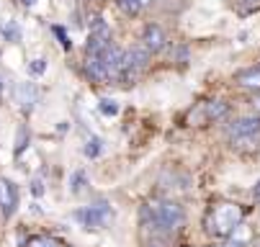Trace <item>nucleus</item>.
<instances>
[{
    "mask_svg": "<svg viewBox=\"0 0 260 247\" xmlns=\"http://www.w3.org/2000/svg\"><path fill=\"white\" fill-rule=\"evenodd\" d=\"M85 75L90 78V83H98V85L111 83L106 67H103V62H101V57H88V59H85Z\"/></svg>",
    "mask_w": 260,
    "mask_h": 247,
    "instance_id": "9",
    "label": "nucleus"
},
{
    "mask_svg": "<svg viewBox=\"0 0 260 247\" xmlns=\"http://www.w3.org/2000/svg\"><path fill=\"white\" fill-rule=\"evenodd\" d=\"M47 69V59H34V64H31V73L34 75H42Z\"/></svg>",
    "mask_w": 260,
    "mask_h": 247,
    "instance_id": "21",
    "label": "nucleus"
},
{
    "mask_svg": "<svg viewBox=\"0 0 260 247\" xmlns=\"http://www.w3.org/2000/svg\"><path fill=\"white\" fill-rule=\"evenodd\" d=\"M204 111H206V119H224L227 116V111H230V105L224 103V100H211V103H206L204 105Z\"/></svg>",
    "mask_w": 260,
    "mask_h": 247,
    "instance_id": "12",
    "label": "nucleus"
},
{
    "mask_svg": "<svg viewBox=\"0 0 260 247\" xmlns=\"http://www.w3.org/2000/svg\"><path fill=\"white\" fill-rule=\"evenodd\" d=\"M209 247H216V244H209Z\"/></svg>",
    "mask_w": 260,
    "mask_h": 247,
    "instance_id": "29",
    "label": "nucleus"
},
{
    "mask_svg": "<svg viewBox=\"0 0 260 247\" xmlns=\"http://www.w3.org/2000/svg\"><path fill=\"white\" fill-rule=\"evenodd\" d=\"M42 191H44V188H42V181H34V193L42 196Z\"/></svg>",
    "mask_w": 260,
    "mask_h": 247,
    "instance_id": "25",
    "label": "nucleus"
},
{
    "mask_svg": "<svg viewBox=\"0 0 260 247\" xmlns=\"http://www.w3.org/2000/svg\"><path fill=\"white\" fill-rule=\"evenodd\" d=\"M75 219L83 224V227H93V229H103L111 219H114V208L108 203H93V206H85V208H78L75 211Z\"/></svg>",
    "mask_w": 260,
    "mask_h": 247,
    "instance_id": "5",
    "label": "nucleus"
},
{
    "mask_svg": "<svg viewBox=\"0 0 260 247\" xmlns=\"http://www.w3.org/2000/svg\"><path fill=\"white\" fill-rule=\"evenodd\" d=\"M152 3H155V0H139V6H142V8H150Z\"/></svg>",
    "mask_w": 260,
    "mask_h": 247,
    "instance_id": "26",
    "label": "nucleus"
},
{
    "mask_svg": "<svg viewBox=\"0 0 260 247\" xmlns=\"http://www.w3.org/2000/svg\"><path fill=\"white\" fill-rule=\"evenodd\" d=\"M98 109H101V114H103V116H116V114H119L116 100H108V98H103V100H101Z\"/></svg>",
    "mask_w": 260,
    "mask_h": 247,
    "instance_id": "16",
    "label": "nucleus"
},
{
    "mask_svg": "<svg viewBox=\"0 0 260 247\" xmlns=\"http://www.w3.org/2000/svg\"><path fill=\"white\" fill-rule=\"evenodd\" d=\"M142 47L150 52V54H157L168 47V37H165V31L157 26V23H147L144 31H142Z\"/></svg>",
    "mask_w": 260,
    "mask_h": 247,
    "instance_id": "6",
    "label": "nucleus"
},
{
    "mask_svg": "<svg viewBox=\"0 0 260 247\" xmlns=\"http://www.w3.org/2000/svg\"><path fill=\"white\" fill-rule=\"evenodd\" d=\"M230 142L237 150H250L260 145V116H242L230 126Z\"/></svg>",
    "mask_w": 260,
    "mask_h": 247,
    "instance_id": "3",
    "label": "nucleus"
},
{
    "mask_svg": "<svg viewBox=\"0 0 260 247\" xmlns=\"http://www.w3.org/2000/svg\"><path fill=\"white\" fill-rule=\"evenodd\" d=\"M147 62H150V52H147L144 47H132L129 52H124L119 83H124V85H134V83L139 80V75L147 69Z\"/></svg>",
    "mask_w": 260,
    "mask_h": 247,
    "instance_id": "4",
    "label": "nucleus"
},
{
    "mask_svg": "<svg viewBox=\"0 0 260 247\" xmlns=\"http://www.w3.org/2000/svg\"><path fill=\"white\" fill-rule=\"evenodd\" d=\"M237 85L240 88H247V90H260V64L257 67H247V69H240V73L235 75Z\"/></svg>",
    "mask_w": 260,
    "mask_h": 247,
    "instance_id": "10",
    "label": "nucleus"
},
{
    "mask_svg": "<svg viewBox=\"0 0 260 247\" xmlns=\"http://www.w3.org/2000/svg\"><path fill=\"white\" fill-rule=\"evenodd\" d=\"M52 31H54V33H57V39H59V44H62V49H70V47H72V42H70V39H67V33H64V31H62V28H59V26H54V28H52Z\"/></svg>",
    "mask_w": 260,
    "mask_h": 247,
    "instance_id": "19",
    "label": "nucleus"
},
{
    "mask_svg": "<svg viewBox=\"0 0 260 247\" xmlns=\"http://www.w3.org/2000/svg\"><path fill=\"white\" fill-rule=\"evenodd\" d=\"M36 100H39V90H36L31 83H18L16 85V103L21 105L23 114H31Z\"/></svg>",
    "mask_w": 260,
    "mask_h": 247,
    "instance_id": "8",
    "label": "nucleus"
},
{
    "mask_svg": "<svg viewBox=\"0 0 260 247\" xmlns=\"http://www.w3.org/2000/svg\"><path fill=\"white\" fill-rule=\"evenodd\" d=\"M83 183H85V175H83V172H75V175H72V191H75V193L83 191Z\"/></svg>",
    "mask_w": 260,
    "mask_h": 247,
    "instance_id": "20",
    "label": "nucleus"
},
{
    "mask_svg": "<svg viewBox=\"0 0 260 247\" xmlns=\"http://www.w3.org/2000/svg\"><path fill=\"white\" fill-rule=\"evenodd\" d=\"M224 247H247V244H245V242H240V239H230Z\"/></svg>",
    "mask_w": 260,
    "mask_h": 247,
    "instance_id": "24",
    "label": "nucleus"
},
{
    "mask_svg": "<svg viewBox=\"0 0 260 247\" xmlns=\"http://www.w3.org/2000/svg\"><path fill=\"white\" fill-rule=\"evenodd\" d=\"M26 247H57V242L49 239V237H31L26 242Z\"/></svg>",
    "mask_w": 260,
    "mask_h": 247,
    "instance_id": "18",
    "label": "nucleus"
},
{
    "mask_svg": "<svg viewBox=\"0 0 260 247\" xmlns=\"http://www.w3.org/2000/svg\"><path fill=\"white\" fill-rule=\"evenodd\" d=\"M101 150H103V142H101L98 136H90L88 142H85V147H83V155L90 157V160H95V157L101 155Z\"/></svg>",
    "mask_w": 260,
    "mask_h": 247,
    "instance_id": "13",
    "label": "nucleus"
},
{
    "mask_svg": "<svg viewBox=\"0 0 260 247\" xmlns=\"http://www.w3.org/2000/svg\"><path fill=\"white\" fill-rule=\"evenodd\" d=\"M0 33L8 39V42H18L21 39V28L16 26V21H8V23H0Z\"/></svg>",
    "mask_w": 260,
    "mask_h": 247,
    "instance_id": "14",
    "label": "nucleus"
},
{
    "mask_svg": "<svg viewBox=\"0 0 260 247\" xmlns=\"http://www.w3.org/2000/svg\"><path fill=\"white\" fill-rule=\"evenodd\" d=\"M142 222L152 232H175L185 222V211L175 201H152L142 208Z\"/></svg>",
    "mask_w": 260,
    "mask_h": 247,
    "instance_id": "1",
    "label": "nucleus"
},
{
    "mask_svg": "<svg viewBox=\"0 0 260 247\" xmlns=\"http://www.w3.org/2000/svg\"><path fill=\"white\" fill-rule=\"evenodd\" d=\"M116 6L126 13V16H139L144 8L139 6V0H116Z\"/></svg>",
    "mask_w": 260,
    "mask_h": 247,
    "instance_id": "15",
    "label": "nucleus"
},
{
    "mask_svg": "<svg viewBox=\"0 0 260 247\" xmlns=\"http://www.w3.org/2000/svg\"><path fill=\"white\" fill-rule=\"evenodd\" d=\"M252 198H255V203H260V181H257L255 188H252Z\"/></svg>",
    "mask_w": 260,
    "mask_h": 247,
    "instance_id": "23",
    "label": "nucleus"
},
{
    "mask_svg": "<svg viewBox=\"0 0 260 247\" xmlns=\"http://www.w3.org/2000/svg\"><path fill=\"white\" fill-rule=\"evenodd\" d=\"M242 219H245V208L240 203H216L209 211L206 229L214 237H232V232L242 224Z\"/></svg>",
    "mask_w": 260,
    "mask_h": 247,
    "instance_id": "2",
    "label": "nucleus"
},
{
    "mask_svg": "<svg viewBox=\"0 0 260 247\" xmlns=\"http://www.w3.org/2000/svg\"><path fill=\"white\" fill-rule=\"evenodd\" d=\"M28 139H31V136H28V129H26V126H21V129H18V142H16V155H21V152L26 150Z\"/></svg>",
    "mask_w": 260,
    "mask_h": 247,
    "instance_id": "17",
    "label": "nucleus"
},
{
    "mask_svg": "<svg viewBox=\"0 0 260 247\" xmlns=\"http://www.w3.org/2000/svg\"><path fill=\"white\" fill-rule=\"evenodd\" d=\"M90 37H95V39H106V42H111V28H108V23L95 13L93 18H90Z\"/></svg>",
    "mask_w": 260,
    "mask_h": 247,
    "instance_id": "11",
    "label": "nucleus"
},
{
    "mask_svg": "<svg viewBox=\"0 0 260 247\" xmlns=\"http://www.w3.org/2000/svg\"><path fill=\"white\" fill-rule=\"evenodd\" d=\"M250 105H252V111H255V114H260V90H257V93L252 95V100H250Z\"/></svg>",
    "mask_w": 260,
    "mask_h": 247,
    "instance_id": "22",
    "label": "nucleus"
},
{
    "mask_svg": "<svg viewBox=\"0 0 260 247\" xmlns=\"http://www.w3.org/2000/svg\"><path fill=\"white\" fill-rule=\"evenodd\" d=\"M23 3H26V6H34V3H36V0H23Z\"/></svg>",
    "mask_w": 260,
    "mask_h": 247,
    "instance_id": "27",
    "label": "nucleus"
},
{
    "mask_svg": "<svg viewBox=\"0 0 260 247\" xmlns=\"http://www.w3.org/2000/svg\"><path fill=\"white\" fill-rule=\"evenodd\" d=\"M18 208V188L13 181L8 178H0V211L3 217H13Z\"/></svg>",
    "mask_w": 260,
    "mask_h": 247,
    "instance_id": "7",
    "label": "nucleus"
},
{
    "mask_svg": "<svg viewBox=\"0 0 260 247\" xmlns=\"http://www.w3.org/2000/svg\"><path fill=\"white\" fill-rule=\"evenodd\" d=\"M0 90H3V83H0Z\"/></svg>",
    "mask_w": 260,
    "mask_h": 247,
    "instance_id": "28",
    "label": "nucleus"
}]
</instances>
